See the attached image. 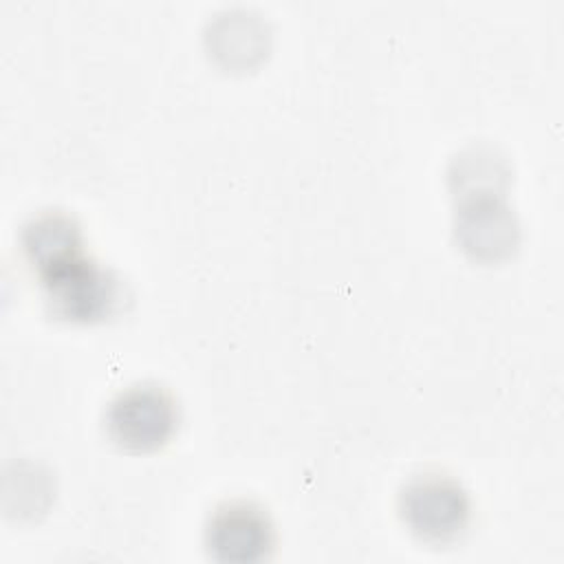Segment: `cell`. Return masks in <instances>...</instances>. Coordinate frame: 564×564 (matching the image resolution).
Masks as SVG:
<instances>
[{
    "label": "cell",
    "mask_w": 564,
    "mask_h": 564,
    "mask_svg": "<svg viewBox=\"0 0 564 564\" xmlns=\"http://www.w3.org/2000/svg\"><path fill=\"white\" fill-rule=\"evenodd\" d=\"M46 308L66 322L93 324L123 308V280L97 258L77 251L37 273Z\"/></svg>",
    "instance_id": "cell-1"
},
{
    "label": "cell",
    "mask_w": 564,
    "mask_h": 564,
    "mask_svg": "<svg viewBox=\"0 0 564 564\" xmlns=\"http://www.w3.org/2000/svg\"><path fill=\"white\" fill-rule=\"evenodd\" d=\"M399 518L408 531L427 544H452L471 522V500L458 478L425 469L410 476L397 498Z\"/></svg>",
    "instance_id": "cell-2"
},
{
    "label": "cell",
    "mask_w": 564,
    "mask_h": 564,
    "mask_svg": "<svg viewBox=\"0 0 564 564\" xmlns=\"http://www.w3.org/2000/svg\"><path fill=\"white\" fill-rule=\"evenodd\" d=\"M178 405L174 394L154 381L121 388L106 405L104 427L110 441L128 452H154L176 432Z\"/></svg>",
    "instance_id": "cell-3"
},
{
    "label": "cell",
    "mask_w": 564,
    "mask_h": 564,
    "mask_svg": "<svg viewBox=\"0 0 564 564\" xmlns=\"http://www.w3.org/2000/svg\"><path fill=\"white\" fill-rule=\"evenodd\" d=\"M505 192L478 187L454 194V238L474 260L498 262L518 249L520 223Z\"/></svg>",
    "instance_id": "cell-4"
},
{
    "label": "cell",
    "mask_w": 564,
    "mask_h": 564,
    "mask_svg": "<svg viewBox=\"0 0 564 564\" xmlns=\"http://www.w3.org/2000/svg\"><path fill=\"white\" fill-rule=\"evenodd\" d=\"M205 546L216 562H262L275 549V527L260 502L247 498L223 500L207 518Z\"/></svg>",
    "instance_id": "cell-5"
},
{
    "label": "cell",
    "mask_w": 564,
    "mask_h": 564,
    "mask_svg": "<svg viewBox=\"0 0 564 564\" xmlns=\"http://www.w3.org/2000/svg\"><path fill=\"white\" fill-rule=\"evenodd\" d=\"M20 249L35 273L84 251L82 227L75 216L62 209H46L20 227Z\"/></svg>",
    "instance_id": "cell-6"
}]
</instances>
